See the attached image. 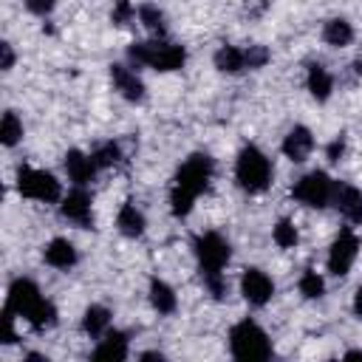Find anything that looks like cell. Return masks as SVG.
I'll list each match as a JSON object with an SVG mask.
<instances>
[{"label":"cell","mask_w":362,"mask_h":362,"mask_svg":"<svg viewBox=\"0 0 362 362\" xmlns=\"http://www.w3.org/2000/svg\"><path fill=\"white\" fill-rule=\"evenodd\" d=\"M212 158L206 153H192L175 173V184H173V192H170V212L175 218H184L189 215L195 198L209 187V178H212Z\"/></svg>","instance_id":"1"},{"label":"cell","mask_w":362,"mask_h":362,"mask_svg":"<svg viewBox=\"0 0 362 362\" xmlns=\"http://www.w3.org/2000/svg\"><path fill=\"white\" fill-rule=\"evenodd\" d=\"M229 255H232L229 243L218 232H204L195 238V257L201 266V277H204V283L215 300H221L226 294V283H223L221 269L229 263Z\"/></svg>","instance_id":"2"},{"label":"cell","mask_w":362,"mask_h":362,"mask_svg":"<svg viewBox=\"0 0 362 362\" xmlns=\"http://www.w3.org/2000/svg\"><path fill=\"white\" fill-rule=\"evenodd\" d=\"M127 57L136 65H150L156 71H175L184 65L187 51L181 45H173L164 40H147V42H133L127 48Z\"/></svg>","instance_id":"3"},{"label":"cell","mask_w":362,"mask_h":362,"mask_svg":"<svg viewBox=\"0 0 362 362\" xmlns=\"http://www.w3.org/2000/svg\"><path fill=\"white\" fill-rule=\"evenodd\" d=\"M235 178L246 192H263L269 187V181H272V164L257 147L249 144V147H243L238 153Z\"/></svg>","instance_id":"4"},{"label":"cell","mask_w":362,"mask_h":362,"mask_svg":"<svg viewBox=\"0 0 362 362\" xmlns=\"http://www.w3.org/2000/svg\"><path fill=\"white\" fill-rule=\"evenodd\" d=\"M229 348L238 359H269L272 356V342H269L266 331L252 320H243L232 328Z\"/></svg>","instance_id":"5"},{"label":"cell","mask_w":362,"mask_h":362,"mask_svg":"<svg viewBox=\"0 0 362 362\" xmlns=\"http://www.w3.org/2000/svg\"><path fill=\"white\" fill-rule=\"evenodd\" d=\"M17 189H20V195L34 198V201H45V204H54L62 195L59 181L51 173L34 170V167H20L17 170Z\"/></svg>","instance_id":"6"},{"label":"cell","mask_w":362,"mask_h":362,"mask_svg":"<svg viewBox=\"0 0 362 362\" xmlns=\"http://www.w3.org/2000/svg\"><path fill=\"white\" fill-rule=\"evenodd\" d=\"M291 195L297 201H303L305 206H314V209H322L331 204L334 198V181L322 173V170H314L308 175H303L294 187H291Z\"/></svg>","instance_id":"7"},{"label":"cell","mask_w":362,"mask_h":362,"mask_svg":"<svg viewBox=\"0 0 362 362\" xmlns=\"http://www.w3.org/2000/svg\"><path fill=\"white\" fill-rule=\"evenodd\" d=\"M356 252H359V240H356V235L345 226V229L334 238L331 252H328V269H331V274H337V277L348 274V269H351L354 260H356Z\"/></svg>","instance_id":"8"},{"label":"cell","mask_w":362,"mask_h":362,"mask_svg":"<svg viewBox=\"0 0 362 362\" xmlns=\"http://www.w3.org/2000/svg\"><path fill=\"white\" fill-rule=\"evenodd\" d=\"M240 291H243V297H246L252 305H266V303L272 300V294H274V283L269 280L266 272H260V269H246L243 277H240Z\"/></svg>","instance_id":"9"},{"label":"cell","mask_w":362,"mask_h":362,"mask_svg":"<svg viewBox=\"0 0 362 362\" xmlns=\"http://www.w3.org/2000/svg\"><path fill=\"white\" fill-rule=\"evenodd\" d=\"M42 297H40V288L31 283V280H25V277H17L11 286H8V297H6V308H11L14 314H20V317H25L37 303H40Z\"/></svg>","instance_id":"10"},{"label":"cell","mask_w":362,"mask_h":362,"mask_svg":"<svg viewBox=\"0 0 362 362\" xmlns=\"http://www.w3.org/2000/svg\"><path fill=\"white\" fill-rule=\"evenodd\" d=\"M59 212H62V218L74 221V223H76V226H82V229L93 223V215H90V195H88L82 187L71 189V192L62 198Z\"/></svg>","instance_id":"11"},{"label":"cell","mask_w":362,"mask_h":362,"mask_svg":"<svg viewBox=\"0 0 362 362\" xmlns=\"http://www.w3.org/2000/svg\"><path fill=\"white\" fill-rule=\"evenodd\" d=\"M311 150H314V136H311V130L303 127V124H294V127L286 133V139H283V153H286V158H291V161H305Z\"/></svg>","instance_id":"12"},{"label":"cell","mask_w":362,"mask_h":362,"mask_svg":"<svg viewBox=\"0 0 362 362\" xmlns=\"http://www.w3.org/2000/svg\"><path fill=\"white\" fill-rule=\"evenodd\" d=\"M110 79L127 102H141L144 99V82L136 76V71H130L124 65H110Z\"/></svg>","instance_id":"13"},{"label":"cell","mask_w":362,"mask_h":362,"mask_svg":"<svg viewBox=\"0 0 362 362\" xmlns=\"http://www.w3.org/2000/svg\"><path fill=\"white\" fill-rule=\"evenodd\" d=\"M334 206L348 221H362V192L351 184H334Z\"/></svg>","instance_id":"14"},{"label":"cell","mask_w":362,"mask_h":362,"mask_svg":"<svg viewBox=\"0 0 362 362\" xmlns=\"http://www.w3.org/2000/svg\"><path fill=\"white\" fill-rule=\"evenodd\" d=\"M65 170H68V178L76 184V187H85L93 175H96V161H93V156H85V153H79V150H68V156H65Z\"/></svg>","instance_id":"15"},{"label":"cell","mask_w":362,"mask_h":362,"mask_svg":"<svg viewBox=\"0 0 362 362\" xmlns=\"http://www.w3.org/2000/svg\"><path fill=\"white\" fill-rule=\"evenodd\" d=\"M42 255H45V263L54 266V269H71V266L76 263V249H74V243L65 240V238H54V240L45 246Z\"/></svg>","instance_id":"16"},{"label":"cell","mask_w":362,"mask_h":362,"mask_svg":"<svg viewBox=\"0 0 362 362\" xmlns=\"http://www.w3.org/2000/svg\"><path fill=\"white\" fill-rule=\"evenodd\" d=\"M93 359H110V362L127 359V337L122 331H107L99 348L93 351Z\"/></svg>","instance_id":"17"},{"label":"cell","mask_w":362,"mask_h":362,"mask_svg":"<svg viewBox=\"0 0 362 362\" xmlns=\"http://www.w3.org/2000/svg\"><path fill=\"white\" fill-rule=\"evenodd\" d=\"M116 226H119V232L127 235V238H139V235L144 232V215L136 209L133 201H124V204H122V209H119V215H116Z\"/></svg>","instance_id":"18"},{"label":"cell","mask_w":362,"mask_h":362,"mask_svg":"<svg viewBox=\"0 0 362 362\" xmlns=\"http://www.w3.org/2000/svg\"><path fill=\"white\" fill-rule=\"evenodd\" d=\"M305 82H308V90H311V96L317 102H325L331 96V90H334V79H331V74L320 62L308 65V79Z\"/></svg>","instance_id":"19"},{"label":"cell","mask_w":362,"mask_h":362,"mask_svg":"<svg viewBox=\"0 0 362 362\" xmlns=\"http://www.w3.org/2000/svg\"><path fill=\"white\" fill-rule=\"evenodd\" d=\"M215 68L223 71V74H240V71L246 68V57H243V51L235 48V45H221V48L215 51Z\"/></svg>","instance_id":"20"},{"label":"cell","mask_w":362,"mask_h":362,"mask_svg":"<svg viewBox=\"0 0 362 362\" xmlns=\"http://www.w3.org/2000/svg\"><path fill=\"white\" fill-rule=\"evenodd\" d=\"M322 40H325L328 45H334V48H342V45H348V42L354 40V28H351L348 20L334 17V20L325 23V28H322Z\"/></svg>","instance_id":"21"},{"label":"cell","mask_w":362,"mask_h":362,"mask_svg":"<svg viewBox=\"0 0 362 362\" xmlns=\"http://www.w3.org/2000/svg\"><path fill=\"white\" fill-rule=\"evenodd\" d=\"M150 303L158 314H173L175 311V291L164 280H153L150 283Z\"/></svg>","instance_id":"22"},{"label":"cell","mask_w":362,"mask_h":362,"mask_svg":"<svg viewBox=\"0 0 362 362\" xmlns=\"http://www.w3.org/2000/svg\"><path fill=\"white\" fill-rule=\"evenodd\" d=\"M107 325H110V311L105 305H90L85 311V317H82V328L90 337H102L107 331Z\"/></svg>","instance_id":"23"},{"label":"cell","mask_w":362,"mask_h":362,"mask_svg":"<svg viewBox=\"0 0 362 362\" xmlns=\"http://www.w3.org/2000/svg\"><path fill=\"white\" fill-rule=\"evenodd\" d=\"M25 320H28V325H31V328L45 331V328H51V325L57 322V308H54V303L40 300V303L25 314Z\"/></svg>","instance_id":"24"},{"label":"cell","mask_w":362,"mask_h":362,"mask_svg":"<svg viewBox=\"0 0 362 362\" xmlns=\"http://www.w3.org/2000/svg\"><path fill=\"white\" fill-rule=\"evenodd\" d=\"M20 139H23V122L17 119L14 110H6L3 113V122H0V141L6 147H14Z\"/></svg>","instance_id":"25"},{"label":"cell","mask_w":362,"mask_h":362,"mask_svg":"<svg viewBox=\"0 0 362 362\" xmlns=\"http://www.w3.org/2000/svg\"><path fill=\"white\" fill-rule=\"evenodd\" d=\"M274 243L280 246V249H291L294 243H297V229H294V223L288 221V218H283V221H277L274 223Z\"/></svg>","instance_id":"26"},{"label":"cell","mask_w":362,"mask_h":362,"mask_svg":"<svg viewBox=\"0 0 362 362\" xmlns=\"http://www.w3.org/2000/svg\"><path fill=\"white\" fill-rule=\"evenodd\" d=\"M139 20L144 23V28H150V31L158 34V37H161L164 28H167V25H164V14H161L156 6H141V8H139Z\"/></svg>","instance_id":"27"},{"label":"cell","mask_w":362,"mask_h":362,"mask_svg":"<svg viewBox=\"0 0 362 362\" xmlns=\"http://www.w3.org/2000/svg\"><path fill=\"white\" fill-rule=\"evenodd\" d=\"M322 277L317 274V272H311V269H305L303 272V277H300V291H303V297H308V300H314V297H320L322 294Z\"/></svg>","instance_id":"28"},{"label":"cell","mask_w":362,"mask_h":362,"mask_svg":"<svg viewBox=\"0 0 362 362\" xmlns=\"http://www.w3.org/2000/svg\"><path fill=\"white\" fill-rule=\"evenodd\" d=\"M243 57H246V68H263L272 54L266 45H249V48H243Z\"/></svg>","instance_id":"29"},{"label":"cell","mask_w":362,"mask_h":362,"mask_svg":"<svg viewBox=\"0 0 362 362\" xmlns=\"http://www.w3.org/2000/svg\"><path fill=\"white\" fill-rule=\"evenodd\" d=\"M119 144H113V141H107V144H102L96 153H93V161H96V167H110V164H116L119 161Z\"/></svg>","instance_id":"30"},{"label":"cell","mask_w":362,"mask_h":362,"mask_svg":"<svg viewBox=\"0 0 362 362\" xmlns=\"http://www.w3.org/2000/svg\"><path fill=\"white\" fill-rule=\"evenodd\" d=\"M133 17H136V11H133L130 0H116V6H113V11H110L113 25H127Z\"/></svg>","instance_id":"31"},{"label":"cell","mask_w":362,"mask_h":362,"mask_svg":"<svg viewBox=\"0 0 362 362\" xmlns=\"http://www.w3.org/2000/svg\"><path fill=\"white\" fill-rule=\"evenodd\" d=\"M54 3H57V0H25L28 11H34V14H48V11L54 8Z\"/></svg>","instance_id":"32"},{"label":"cell","mask_w":362,"mask_h":362,"mask_svg":"<svg viewBox=\"0 0 362 362\" xmlns=\"http://www.w3.org/2000/svg\"><path fill=\"white\" fill-rule=\"evenodd\" d=\"M342 150H345V139H342V136H337V139L328 144V161H339Z\"/></svg>","instance_id":"33"},{"label":"cell","mask_w":362,"mask_h":362,"mask_svg":"<svg viewBox=\"0 0 362 362\" xmlns=\"http://www.w3.org/2000/svg\"><path fill=\"white\" fill-rule=\"evenodd\" d=\"M0 54H3V71H8L14 65V51H11V42H0Z\"/></svg>","instance_id":"34"},{"label":"cell","mask_w":362,"mask_h":362,"mask_svg":"<svg viewBox=\"0 0 362 362\" xmlns=\"http://www.w3.org/2000/svg\"><path fill=\"white\" fill-rule=\"evenodd\" d=\"M354 311L362 317V286L356 288V297H354Z\"/></svg>","instance_id":"35"},{"label":"cell","mask_w":362,"mask_h":362,"mask_svg":"<svg viewBox=\"0 0 362 362\" xmlns=\"http://www.w3.org/2000/svg\"><path fill=\"white\" fill-rule=\"evenodd\" d=\"M141 359H158V362H161L164 356H161V354H156V351H147V354H141Z\"/></svg>","instance_id":"36"},{"label":"cell","mask_w":362,"mask_h":362,"mask_svg":"<svg viewBox=\"0 0 362 362\" xmlns=\"http://www.w3.org/2000/svg\"><path fill=\"white\" fill-rule=\"evenodd\" d=\"M345 359H362V351H348Z\"/></svg>","instance_id":"37"}]
</instances>
